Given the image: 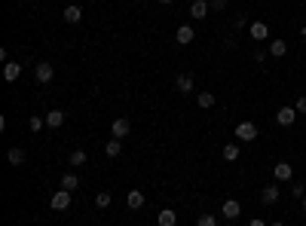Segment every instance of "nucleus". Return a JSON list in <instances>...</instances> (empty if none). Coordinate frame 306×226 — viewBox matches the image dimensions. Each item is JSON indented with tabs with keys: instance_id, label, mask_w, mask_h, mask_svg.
<instances>
[{
	"instance_id": "obj_10",
	"label": "nucleus",
	"mask_w": 306,
	"mask_h": 226,
	"mask_svg": "<svg viewBox=\"0 0 306 226\" xmlns=\"http://www.w3.org/2000/svg\"><path fill=\"white\" fill-rule=\"evenodd\" d=\"M248 34H251V40H267V37H270V24H267V21H251V24H248Z\"/></svg>"
},
{
	"instance_id": "obj_28",
	"label": "nucleus",
	"mask_w": 306,
	"mask_h": 226,
	"mask_svg": "<svg viewBox=\"0 0 306 226\" xmlns=\"http://www.w3.org/2000/svg\"><path fill=\"white\" fill-rule=\"evenodd\" d=\"M291 196H294V199H303V196H306V187L300 184V181H294V184H291Z\"/></svg>"
},
{
	"instance_id": "obj_22",
	"label": "nucleus",
	"mask_w": 306,
	"mask_h": 226,
	"mask_svg": "<svg viewBox=\"0 0 306 226\" xmlns=\"http://www.w3.org/2000/svg\"><path fill=\"white\" fill-rule=\"evenodd\" d=\"M196 104H199L202 110L215 107V92H199V95H196Z\"/></svg>"
},
{
	"instance_id": "obj_25",
	"label": "nucleus",
	"mask_w": 306,
	"mask_h": 226,
	"mask_svg": "<svg viewBox=\"0 0 306 226\" xmlns=\"http://www.w3.org/2000/svg\"><path fill=\"white\" fill-rule=\"evenodd\" d=\"M110 202H113V196H110V193H107V190H101V193H98V196H95V205H98V208H107V205H110Z\"/></svg>"
},
{
	"instance_id": "obj_23",
	"label": "nucleus",
	"mask_w": 306,
	"mask_h": 226,
	"mask_svg": "<svg viewBox=\"0 0 306 226\" xmlns=\"http://www.w3.org/2000/svg\"><path fill=\"white\" fill-rule=\"evenodd\" d=\"M77 187H80V178H77V174H70V171H67V174H64V178H61V190H70V193H74V190H77Z\"/></svg>"
},
{
	"instance_id": "obj_12",
	"label": "nucleus",
	"mask_w": 306,
	"mask_h": 226,
	"mask_svg": "<svg viewBox=\"0 0 306 226\" xmlns=\"http://www.w3.org/2000/svg\"><path fill=\"white\" fill-rule=\"evenodd\" d=\"M18 77H21V64H18V61H6V64H3V80H6V83H15Z\"/></svg>"
},
{
	"instance_id": "obj_13",
	"label": "nucleus",
	"mask_w": 306,
	"mask_h": 226,
	"mask_svg": "<svg viewBox=\"0 0 306 226\" xmlns=\"http://www.w3.org/2000/svg\"><path fill=\"white\" fill-rule=\"evenodd\" d=\"M175 89H178L181 95H190V92H193V77H190V73H178V77H175Z\"/></svg>"
},
{
	"instance_id": "obj_19",
	"label": "nucleus",
	"mask_w": 306,
	"mask_h": 226,
	"mask_svg": "<svg viewBox=\"0 0 306 226\" xmlns=\"http://www.w3.org/2000/svg\"><path fill=\"white\" fill-rule=\"evenodd\" d=\"M104 153H107L110 159H116V156L123 153V141H120V138H110V141L104 144Z\"/></svg>"
},
{
	"instance_id": "obj_36",
	"label": "nucleus",
	"mask_w": 306,
	"mask_h": 226,
	"mask_svg": "<svg viewBox=\"0 0 306 226\" xmlns=\"http://www.w3.org/2000/svg\"><path fill=\"white\" fill-rule=\"evenodd\" d=\"M159 3H172V0H159Z\"/></svg>"
},
{
	"instance_id": "obj_7",
	"label": "nucleus",
	"mask_w": 306,
	"mask_h": 226,
	"mask_svg": "<svg viewBox=\"0 0 306 226\" xmlns=\"http://www.w3.org/2000/svg\"><path fill=\"white\" fill-rule=\"evenodd\" d=\"M208 12H211L208 0H193V3H190V18L202 21V18H208Z\"/></svg>"
},
{
	"instance_id": "obj_9",
	"label": "nucleus",
	"mask_w": 306,
	"mask_h": 226,
	"mask_svg": "<svg viewBox=\"0 0 306 226\" xmlns=\"http://www.w3.org/2000/svg\"><path fill=\"white\" fill-rule=\"evenodd\" d=\"M239 214H242V205H239L236 199H227V202L221 205V217H224V220H236Z\"/></svg>"
},
{
	"instance_id": "obj_33",
	"label": "nucleus",
	"mask_w": 306,
	"mask_h": 226,
	"mask_svg": "<svg viewBox=\"0 0 306 226\" xmlns=\"http://www.w3.org/2000/svg\"><path fill=\"white\" fill-rule=\"evenodd\" d=\"M300 208H303V211H306V196H303V199H300Z\"/></svg>"
},
{
	"instance_id": "obj_32",
	"label": "nucleus",
	"mask_w": 306,
	"mask_h": 226,
	"mask_svg": "<svg viewBox=\"0 0 306 226\" xmlns=\"http://www.w3.org/2000/svg\"><path fill=\"white\" fill-rule=\"evenodd\" d=\"M248 226H267V223H264L261 217H251V220H248Z\"/></svg>"
},
{
	"instance_id": "obj_30",
	"label": "nucleus",
	"mask_w": 306,
	"mask_h": 226,
	"mask_svg": "<svg viewBox=\"0 0 306 226\" xmlns=\"http://www.w3.org/2000/svg\"><path fill=\"white\" fill-rule=\"evenodd\" d=\"M294 110H297V113H306V95H300V98H297V104H294Z\"/></svg>"
},
{
	"instance_id": "obj_29",
	"label": "nucleus",
	"mask_w": 306,
	"mask_h": 226,
	"mask_svg": "<svg viewBox=\"0 0 306 226\" xmlns=\"http://www.w3.org/2000/svg\"><path fill=\"white\" fill-rule=\"evenodd\" d=\"M227 3H230V0H208L211 12H224V9H227Z\"/></svg>"
},
{
	"instance_id": "obj_34",
	"label": "nucleus",
	"mask_w": 306,
	"mask_h": 226,
	"mask_svg": "<svg viewBox=\"0 0 306 226\" xmlns=\"http://www.w3.org/2000/svg\"><path fill=\"white\" fill-rule=\"evenodd\" d=\"M300 37H303V46H306V28H303V31H300Z\"/></svg>"
},
{
	"instance_id": "obj_17",
	"label": "nucleus",
	"mask_w": 306,
	"mask_h": 226,
	"mask_svg": "<svg viewBox=\"0 0 306 226\" xmlns=\"http://www.w3.org/2000/svg\"><path fill=\"white\" fill-rule=\"evenodd\" d=\"M156 223H159V226H178V214H175L172 208H162L159 217H156Z\"/></svg>"
},
{
	"instance_id": "obj_27",
	"label": "nucleus",
	"mask_w": 306,
	"mask_h": 226,
	"mask_svg": "<svg viewBox=\"0 0 306 226\" xmlns=\"http://www.w3.org/2000/svg\"><path fill=\"white\" fill-rule=\"evenodd\" d=\"M196 226H218V217H215V214H199Z\"/></svg>"
},
{
	"instance_id": "obj_31",
	"label": "nucleus",
	"mask_w": 306,
	"mask_h": 226,
	"mask_svg": "<svg viewBox=\"0 0 306 226\" xmlns=\"http://www.w3.org/2000/svg\"><path fill=\"white\" fill-rule=\"evenodd\" d=\"M242 28H248V18H245V15L236 18V31H242Z\"/></svg>"
},
{
	"instance_id": "obj_1",
	"label": "nucleus",
	"mask_w": 306,
	"mask_h": 226,
	"mask_svg": "<svg viewBox=\"0 0 306 226\" xmlns=\"http://www.w3.org/2000/svg\"><path fill=\"white\" fill-rule=\"evenodd\" d=\"M257 135H261V132H257V125H254L251 119H242V122L236 125V138H239V141H245V144H248V141H254Z\"/></svg>"
},
{
	"instance_id": "obj_35",
	"label": "nucleus",
	"mask_w": 306,
	"mask_h": 226,
	"mask_svg": "<svg viewBox=\"0 0 306 226\" xmlns=\"http://www.w3.org/2000/svg\"><path fill=\"white\" fill-rule=\"evenodd\" d=\"M270 226H285V223H282V220H276V223H270Z\"/></svg>"
},
{
	"instance_id": "obj_8",
	"label": "nucleus",
	"mask_w": 306,
	"mask_h": 226,
	"mask_svg": "<svg viewBox=\"0 0 306 226\" xmlns=\"http://www.w3.org/2000/svg\"><path fill=\"white\" fill-rule=\"evenodd\" d=\"M34 77H37V83H49L55 77V67L49 61H40V64H34Z\"/></svg>"
},
{
	"instance_id": "obj_18",
	"label": "nucleus",
	"mask_w": 306,
	"mask_h": 226,
	"mask_svg": "<svg viewBox=\"0 0 306 226\" xmlns=\"http://www.w3.org/2000/svg\"><path fill=\"white\" fill-rule=\"evenodd\" d=\"M270 55H273V58H285V55H288V43H285V40H273V43H270Z\"/></svg>"
},
{
	"instance_id": "obj_14",
	"label": "nucleus",
	"mask_w": 306,
	"mask_h": 226,
	"mask_svg": "<svg viewBox=\"0 0 306 226\" xmlns=\"http://www.w3.org/2000/svg\"><path fill=\"white\" fill-rule=\"evenodd\" d=\"M6 162H9L12 168L25 165V150H21V147H9V153H6Z\"/></svg>"
},
{
	"instance_id": "obj_21",
	"label": "nucleus",
	"mask_w": 306,
	"mask_h": 226,
	"mask_svg": "<svg viewBox=\"0 0 306 226\" xmlns=\"http://www.w3.org/2000/svg\"><path fill=\"white\" fill-rule=\"evenodd\" d=\"M86 162H89L86 150H74V153L67 156V165H74V168H80V165H86Z\"/></svg>"
},
{
	"instance_id": "obj_4",
	"label": "nucleus",
	"mask_w": 306,
	"mask_h": 226,
	"mask_svg": "<svg viewBox=\"0 0 306 226\" xmlns=\"http://www.w3.org/2000/svg\"><path fill=\"white\" fill-rule=\"evenodd\" d=\"M273 178H276L279 184L291 181V178H294V165H291V162H276V165H273Z\"/></svg>"
},
{
	"instance_id": "obj_3",
	"label": "nucleus",
	"mask_w": 306,
	"mask_h": 226,
	"mask_svg": "<svg viewBox=\"0 0 306 226\" xmlns=\"http://www.w3.org/2000/svg\"><path fill=\"white\" fill-rule=\"evenodd\" d=\"M129 132H132V122H129L126 116H116V119L110 122V135H113V138H120V141H123Z\"/></svg>"
},
{
	"instance_id": "obj_16",
	"label": "nucleus",
	"mask_w": 306,
	"mask_h": 226,
	"mask_svg": "<svg viewBox=\"0 0 306 226\" xmlns=\"http://www.w3.org/2000/svg\"><path fill=\"white\" fill-rule=\"evenodd\" d=\"M126 205H129L132 211H138V208L144 205V193H141V190H129V196H126Z\"/></svg>"
},
{
	"instance_id": "obj_11",
	"label": "nucleus",
	"mask_w": 306,
	"mask_h": 226,
	"mask_svg": "<svg viewBox=\"0 0 306 226\" xmlns=\"http://www.w3.org/2000/svg\"><path fill=\"white\" fill-rule=\"evenodd\" d=\"M175 40H178V43H181V46H190V43H193V40H196V31H193V28H190V24H181V28H178V31H175Z\"/></svg>"
},
{
	"instance_id": "obj_6",
	"label": "nucleus",
	"mask_w": 306,
	"mask_h": 226,
	"mask_svg": "<svg viewBox=\"0 0 306 226\" xmlns=\"http://www.w3.org/2000/svg\"><path fill=\"white\" fill-rule=\"evenodd\" d=\"M49 205H52V211H67V208H70V190H58V193L49 199Z\"/></svg>"
},
{
	"instance_id": "obj_26",
	"label": "nucleus",
	"mask_w": 306,
	"mask_h": 226,
	"mask_svg": "<svg viewBox=\"0 0 306 226\" xmlns=\"http://www.w3.org/2000/svg\"><path fill=\"white\" fill-rule=\"evenodd\" d=\"M43 125H46V119H40V116H31V119H28V129H31V132H43Z\"/></svg>"
},
{
	"instance_id": "obj_24",
	"label": "nucleus",
	"mask_w": 306,
	"mask_h": 226,
	"mask_svg": "<svg viewBox=\"0 0 306 226\" xmlns=\"http://www.w3.org/2000/svg\"><path fill=\"white\" fill-rule=\"evenodd\" d=\"M224 159H227V162H236V159H239V144H227V147H224Z\"/></svg>"
},
{
	"instance_id": "obj_2",
	"label": "nucleus",
	"mask_w": 306,
	"mask_h": 226,
	"mask_svg": "<svg viewBox=\"0 0 306 226\" xmlns=\"http://www.w3.org/2000/svg\"><path fill=\"white\" fill-rule=\"evenodd\" d=\"M297 116H300V113H297L294 107H288V104L276 110V122H279V125H285V129H288V125H294V122H297Z\"/></svg>"
},
{
	"instance_id": "obj_5",
	"label": "nucleus",
	"mask_w": 306,
	"mask_h": 226,
	"mask_svg": "<svg viewBox=\"0 0 306 226\" xmlns=\"http://www.w3.org/2000/svg\"><path fill=\"white\" fill-rule=\"evenodd\" d=\"M279 196H282L279 181H276V184H267V187L261 190V202H264V205H276V202H279Z\"/></svg>"
},
{
	"instance_id": "obj_15",
	"label": "nucleus",
	"mask_w": 306,
	"mask_h": 226,
	"mask_svg": "<svg viewBox=\"0 0 306 226\" xmlns=\"http://www.w3.org/2000/svg\"><path fill=\"white\" fill-rule=\"evenodd\" d=\"M80 18H83V9H80L77 3H70V6H64V21H67V24H77Z\"/></svg>"
},
{
	"instance_id": "obj_20",
	"label": "nucleus",
	"mask_w": 306,
	"mask_h": 226,
	"mask_svg": "<svg viewBox=\"0 0 306 226\" xmlns=\"http://www.w3.org/2000/svg\"><path fill=\"white\" fill-rule=\"evenodd\" d=\"M61 122H64V110H49V113H46V125H49V129H58Z\"/></svg>"
}]
</instances>
